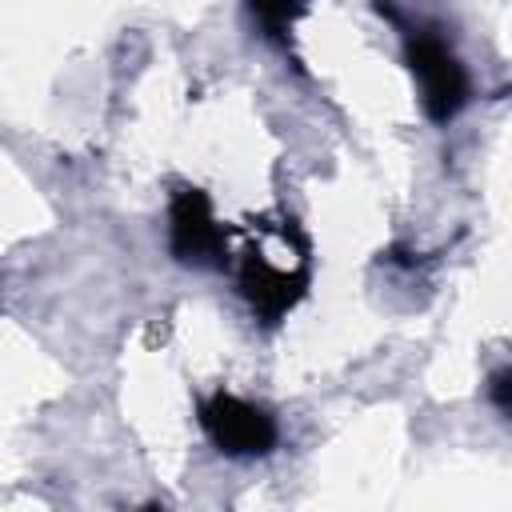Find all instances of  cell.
I'll return each mask as SVG.
<instances>
[{"label":"cell","instance_id":"7a4b0ae2","mask_svg":"<svg viewBox=\"0 0 512 512\" xmlns=\"http://www.w3.org/2000/svg\"><path fill=\"white\" fill-rule=\"evenodd\" d=\"M308 284H312V248L280 260L268 252L264 240H256L236 256V292L248 300L252 316L264 328H276L304 300Z\"/></svg>","mask_w":512,"mask_h":512},{"label":"cell","instance_id":"3957f363","mask_svg":"<svg viewBox=\"0 0 512 512\" xmlns=\"http://www.w3.org/2000/svg\"><path fill=\"white\" fill-rule=\"evenodd\" d=\"M200 428L208 436V444L220 456L232 460H252V456H268L280 444V424L264 404H252L236 392H212L200 400L196 408Z\"/></svg>","mask_w":512,"mask_h":512},{"label":"cell","instance_id":"277c9868","mask_svg":"<svg viewBox=\"0 0 512 512\" xmlns=\"http://www.w3.org/2000/svg\"><path fill=\"white\" fill-rule=\"evenodd\" d=\"M168 252L184 268H228V228L216 220L212 200L196 184H180L168 200Z\"/></svg>","mask_w":512,"mask_h":512},{"label":"cell","instance_id":"8992f818","mask_svg":"<svg viewBox=\"0 0 512 512\" xmlns=\"http://www.w3.org/2000/svg\"><path fill=\"white\" fill-rule=\"evenodd\" d=\"M488 400H492V408H496L500 416L512 412V372H508V368H496V372L488 376Z\"/></svg>","mask_w":512,"mask_h":512},{"label":"cell","instance_id":"5b68a950","mask_svg":"<svg viewBox=\"0 0 512 512\" xmlns=\"http://www.w3.org/2000/svg\"><path fill=\"white\" fill-rule=\"evenodd\" d=\"M244 4H248L252 20L260 24V32H264L272 44L288 48L292 28H296V20L308 12L312 0H244Z\"/></svg>","mask_w":512,"mask_h":512},{"label":"cell","instance_id":"6da1fadb","mask_svg":"<svg viewBox=\"0 0 512 512\" xmlns=\"http://www.w3.org/2000/svg\"><path fill=\"white\" fill-rule=\"evenodd\" d=\"M404 60H408V72L416 76L420 108L432 124H448L468 108L472 76L436 28H428V24L404 28Z\"/></svg>","mask_w":512,"mask_h":512}]
</instances>
